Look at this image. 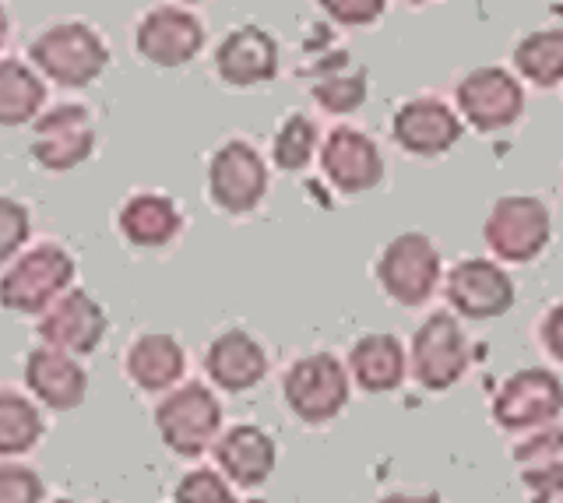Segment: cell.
<instances>
[{"label": "cell", "instance_id": "37", "mask_svg": "<svg viewBox=\"0 0 563 503\" xmlns=\"http://www.w3.org/2000/svg\"><path fill=\"white\" fill-rule=\"evenodd\" d=\"M53 503H78V500H53Z\"/></svg>", "mask_w": 563, "mask_h": 503}, {"label": "cell", "instance_id": "33", "mask_svg": "<svg viewBox=\"0 0 563 503\" xmlns=\"http://www.w3.org/2000/svg\"><path fill=\"white\" fill-rule=\"evenodd\" d=\"M317 4H321V11L334 25L363 29V25H374L380 19L387 0H317Z\"/></svg>", "mask_w": 563, "mask_h": 503}, {"label": "cell", "instance_id": "40", "mask_svg": "<svg viewBox=\"0 0 563 503\" xmlns=\"http://www.w3.org/2000/svg\"><path fill=\"white\" fill-rule=\"evenodd\" d=\"M190 4H194V0H190Z\"/></svg>", "mask_w": 563, "mask_h": 503}, {"label": "cell", "instance_id": "24", "mask_svg": "<svg viewBox=\"0 0 563 503\" xmlns=\"http://www.w3.org/2000/svg\"><path fill=\"white\" fill-rule=\"evenodd\" d=\"M345 370L366 394H387L401 388L405 373H409V353L401 349L395 335H363L349 349Z\"/></svg>", "mask_w": 563, "mask_h": 503}, {"label": "cell", "instance_id": "31", "mask_svg": "<svg viewBox=\"0 0 563 503\" xmlns=\"http://www.w3.org/2000/svg\"><path fill=\"white\" fill-rule=\"evenodd\" d=\"M32 233V215L22 201L0 194V265L14 261Z\"/></svg>", "mask_w": 563, "mask_h": 503}, {"label": "cell", "instance_id": "22", "mask_svg": "<svg viewBox=\"0 0 563 503\" xmlns=\"http://www.w3.org/2000/svg\"><path fill=\"white\" fill-rule=\"evenodd\" d=\"M123 370H128L131 384L145 394H166L180 384V377L187 370V353L173 335L163 332L137 335L128 356H123Z\"/></svg>", "mask_w": 563, "mask_h": 503}, {"label": "cell", "instance_id": "6", "mask_svg": "<svg viewBox=\"0 0 563 503\" xmlns=\"http://www.w3.org/2000/svg\"><path fill=\"white\" fill-rule=\"evenodd\" d=\"M553 236L550 208L532 194H504L493 201L483 239L489 254H497L507 265H528L545 250Z\"/></svg>", "mask_w": 563, "mask_h": 503}, {"label": "cell", "instance_id": "1", "mask_svg": "<svg viewBox=\"0 0 563 503\" xmlns=\"http://www.w3.org/2000/svg\"><path fill=\"white\" fill-rule=\"evenodd\" d=\"M29 57L53 85L85 89V85H92L106 71V64H110V46H106V40L92 25L57 22L32 40Z\"/></svg>", "mask_w": 563, "mask_h": 503}, {"label": "cell", "instance_id": "23", "mask_svg": "<svg viewBox=\"0 0 563 503\" xmlns=\"http://www.w3.org/2000/svg\"><path fill=\"white\" fill-rule=\"evenodd\" d=\"M518 479L532 503H553L563 496V429L542 426L515 447Z\"/></svg>", "mask_w": 563, "mask_h": 503}, {"label": "cell", "instance_id": "10", "mask_svg": "<svg viewBox=\"0 0 563 503\" xmlns=\"http://www.w3.org/2000/svg\"><path fill=\"white\" fill-rule=\"evenodd\" d=\"M264 194H268V166L261 152L243 137H229L208 163L211 204L222 208L225 215H251Z\"/></svg>", "mask_w": 563, "mask_h": 503}, {"label": "cell", "instance_id": "19", "mask_svg": "<svg viewBox=\"0 0 563 503\" xmlns=\"http://www.w3.org/2000/svg\"><path fill=\"white\" fill-rule=\"evenodd\" d=\"M25 388L35 394V402L53 412H70L85 402L88 373L78 356H67L53 345H40L25 356Z\"/></svg>", "mask_w": 563, "mask_h": 503}, {"label": "cell", "instance_id": "32", "mask_svg": "<svg viewBox=\"0 0 563 503\" xmlns=\"http://www.w3.org/2000/svg\"><path fill=\"white\" fill-rule=\"evenodd\" d=\"M0 503H43L40 472L18 461L0 465Z\"/></svg>", "mask_w": 563, "mask_h": 503}, {"label": "cell", "instance_id": "34", "mask_svg": "<svg viewBox=\"0 0 563 503\" xmlns=\"http://www.w3.org/2000/svg\"><path fill=\"white\" fill-rule=\"evenodd\" d=\"M539 338H542V349L556 362H563V300H556L550 310H545V317L539 324Z\"/></svg>", "mask_w": 563, "mask_h": 503}, {"label": "cell", "instance_id": "35", "mask_svg": "<svg viewBox=\"0 0 563 503\" xmlns=\"http://www.w3.org/2000/svg\"><path fill=\"white\" fill-rule=\"evenodd\" d=\"M377 503H444L437 493H384Z\"/></svg>", "mask_w": 563, "mask_h": 503}, {"label": "cell", "instance_id": "14", "mask_svg": "<svg viewBox=\"0 0 563 503\" xmlns=\"http://www.w3.org/2000/svg\"><path fill=\"white\" fill-rule=\"evenodd\" d=\"M110 321L96 297H88L85 289H67L60 300H53L40 314V338L43 345H53L67 356H88L96 353Z\"/></svg>", "mask_w": 563, "mask_h": 503}, {"label": "cell", "instance_id": "11", "mask_svg": "<svg viewBox=\"0 0 563 503\" xmlns=\"http://www.w3.org/2000/svg\"><path fill=\"white\" fill-rule=\"evenodd\" d=\"M32 159L49 172H67L92 159L96 152V124L92 113L75 102L53 107L49 113L35 116V134H32Z\"/></svg>", "mask_w": 563, "mask_h": 503}, {"label": "cell", "instance_id": "8", "mask_svg": "<svg viewBox=\"0 0 563 503\" xmlns=\"http://www.w3.org/2000/svg\"><path fill=\"white\" fill-rule=\"evenodd\" d=\"M493 423L507 433L542 429L563 415V380L545 367L510 373L493 394Z\"/></svg>", "mask_w": 563, "mask_h": 503}, {"label": "cell", "instance_id": "38", "mask_svg": "<svg viewBox=\"0 0 563 503\" xmlns=\"http://www.w3.org/2000/svg\"><path fill=\"white\" fill-rule=\"evenodd\" d=\"M409 4H427V0H409Z\"/></svg>", "mask_w": 563, "mask_h": 503}, {"label": "cell", "instance_id": "18", "mask_svg": "<svg viewBox=\"0 0 563 503\" xmlns=\"http://www.w3.org/2000/svg\"><path fill=\"white\" fill-rule=\"evenodd\" d=\"M216 465L233 485L254 490V485H264L272 479L278 465V444L268 429L254 423H236L222 437H216Z\"/></svg>", "mask_w": 563, "mask_h": 503}, {"label": "cell", "instance_id": "17", "mask_svg": "<svg viewBox=\"0 0 563 503\" xmlns=\"http://www.w3.org/2000/svg\"><path fill=\"white\" fill-rule=\"evenodd\" d=\"M216 75L229 89H257L278 75V43L261 25H240L216 49Z\"/></svg>", "mask_w": 563, "mask_h": 503}, {"label": "cell", "instance_id": "25", "mask_svg": "<svg viewBox=\"0 0 563 503\" xmlns=\"http://www.w3.org/2000/svg\"><path fill=\"white\" fill-rule=\"evenodd\" d=\"M46 85L22 60H0V127H22L40 116Z\"/></svg>", "mask_w": 563, "mask_h": 503}, {"label": "cell", "instance_id": "27", "mask_svg": "<svg viewBox=\"0 0 563 503\" xmlns=\"http://www.w3.org/2000/svg\"><path fill=\"white\" fill-rule=\"evenodd\" d=\"M366 89H369V85H366L363 67H349V54H339V60H334V64L317 67L310 96L324 113L345 116V113H356L363 107Z\"/></svg>", "mask_w": 563, "mask_h": 503}, {"label": "cell", "instance_id": "2", "mask_svg": "<svg viewBox=\"0 0 563 503\" xmlns=\"http://www.w3.org/2000/svg\"><path fill=\"white\" fill-rule=\"evenodd\" d=\"M75 257L60 243H35L32 250L18 254L0 279V303L14 314L40 317L43 310L60 300L75 282Z\"/></svg>", "mask_w": 563, "mask_h": 503}, {"label": "cell", "instance_id": "21", "mask_svg": "<svg viewBox=\"0 0 563 503\" xmlns=\"http://www.w3.org/2000/svg\"><path fill=\"white\" fill-rule=\"evenodd\" d=\"M120 236L137 250H163L180 236L184 230V212L176 208L173 198L155 194V190H141L123 201L117 212Z\"/></svg>", "mask_w": 563, "mask_h": 503}, {"label": "cell", "instance_id": "7", "mask_svg": "<svg viewBox=\"0 0 563 503\" xmlns=\"http://www.w3.org/2000/svg\"><path fill=\"white\" fill-rule=\"evenodd\" d=\"M472 349L454 314H430L416 327L412 349H409V370L419 388L427 391H448L468 373Z\"/></svg>", "mask_w": 563, "mask_h": 503}, {"label": "cell", "instance_id": "30", "mask_svg": "<svg viewBox=\"0 0 563 503\" xmlns=\"http://www.w3.org/2000/svg\"><path fill=\"white\" fill-rule=\"evenodd\" d=\"M173 503H236L233 482H229L219 468H190V472L176 482Z\"/></svg>", "mask_w": 563, "mask_h": 503}, {"label": "cell", "instance_id": "15", "mask_svg": "<svg viewBox=\"0 0 563 503\" xmlns=\"http://www.w3.org/2000/svg\"><path fill=\"white\" fill-rule=\"evenodd\" d=\"M321 169L339 194H366L384 180V155L369 134L356 127H334L321 142Z\"/></svg>", "mask_w": 563, "mask_h": 503}, {"label": "cell", "instance_id": "39", "mask_svg": "<svg viewBox=\"0 0 563 503\" xmlns=\"http://www.w3.org/2000/svg\"><path fill=\"white\" fill-rule=\"evenodd\" d=\"M251 503H261V500H251Z\"/></svg>", "mask_w": 563, "mask_h": 503}, {"label": "cell", "instance_id": "13", "mask_svg": "<svg viewBox=\"0 0 563 503\" xmlns=\"http://www.w3.org/2000/svg\"><path fill=\"white\" fill-rule=\"evenodd\" d=\"M465 124L457 110H451L440 96H412L405 99L391 116V137L401 152L419 159H437L462 142Z\"/></svg>", "mask_w": 563, "mask_h": 503}, {"label": "cell", "instance_id": "26", "mask_svg": "<svg viewBox=\"0 0 563 503\" xmlns=\"http://www.w3.org/2000/svg\"><path fill=\"white\" fill-rule=\"evenodd\" d=\"M515 71L536 89H556L563 81V25L521 36L515 46Z\"/></svg>", "mask_w": 563, "mask_h": 503}, {"label": "cell", "instance_id": "9", "mask_svg": "<svg viewBox=\"0 0 563 503\" xmlns=\"http://www.w3.org/2000/svg\"><path fill=\"white\" fill-rule=\"evenodd\" d=\"M457 116L462 124L493 134L518 124L525 113V89L521 81L507 71V67H475L454 89Z\"/></svg>", "mask_w": 563, "mask_h": 503}, {"label": "cell", "instance_id": "20", "mask_svg": "<svg viewBox=\"0 0 563 503\" xmlns=\"http://www.w3.org/2000/svg\"><path fill=\"white\" fill-rule=\"evenodd\" d=\"M205 373L219 391L243 394L268 377V353H264V345L251 332L233 327V332H222L208 345Z\"/></svg>", "mask_w": 563, "mask_h": 503}, {"label": "cell", "instance_id": "3", "mask_svg": "<svg viewBox=\"0 0 563 503\" xmlns=\"http://www.w3.org/2000/svg\"><path fill=\"white\" fill-rule=\"evenodd\" d=\"M352 377L345 362L331 353H307L299 356L282 377V398L289 412L307 426H324L339 420L349 405Z\"/></svg>", "mask_w": 563, "mask_h": 503}, {"label": "cell", "instance_id": "5", "mask_svg": "<svg viewBox=\"0 0 563 503\" xmlns=\"http://www.w3.org/2000/svg\"><path fill=\"white\" fill-rule=\"evenodd\" d=\"M377 282L398 306H427L440 286V250L422 233H398L377 257Z\"/></svg>", "mask_w": 563, "mask_h": 503}, {"label": "cell", "instance_id": "16", "mask_svg": "<svg viewBox=\"0 0 563 503\" xmlns=\"http://www.w3.org/2000/svg\"><path fill=\"white\" fill-rule=\"evenodd\" d=\"M134 46L141 60L155 67H184L201 54L205 46V29L184 8H152L134 29Z\"/></svg>", "mask_w": 563, "mask_h": 503}, {"label": "cell", "instance_id": "29", "mask_svg": "<svg viewBox=\"0 0 563 503\" xmlns=\"http://www.w3.org/2000/svg\"><path fill=\"white\" fill-rule=\"evenodd\" d=\"M317 155V124L303 113H292L278 124L275 137H272V159L278 169L286 172H299L307 169L310 159Z\"/></svg>", "mask_w": 563, "mask_h": 503}, {"label": "cell", "instance_id": "4", "mask_svg": "<svg viewBox=\"0 0 563 503\" xmlns=\"http://www.w3.org/2000/svg\"><path fill=\"white\" fill-rule=\"evenodd\" d=\"M155 429L173 455L201 458L222 429V405L201 380L176 384L155 405Z\"/></svg>", "mask_w": 563, "mask_h": 503}, {"label": "cell", "instance_id": "36", "mask_svg": "<svg viewBox=\"0 0 563 503\" xmlns=\"http://www.w3.org/2000/svg\"><path fill=\"white\" fill-rule=\"evenodd\" d=\"M8 32H11V19H8V11L0 8V49H4V43H8Z\"/></svg>", "mask_w": 563, "mask_h": 503}, {"label": "cell", "instance_id": "12", "mask_svg": "<svg viewBox=\"0 0 563 503\" xmlns=\"http://www.w3.org/2000/svg\"><path fill=\"white\" fill-rule=\"evenodd\" d=\"M444 297L457 317L497 321L515 306V282L510 275L486 257H465L448 271Z\"/></svg>", "mask_w": 563, "mask_h": 503}, {"label": "cell", "instance_id": "28", "mask_svg": "<svg viewBox=\"0 0 563 503\" xmlns=\"http://www.w3.org/2000/svg\"><path fill=\"white\" fill-rule=\"evenodd\" d=\"M43 415L32 398L0 388V458L25 455L43 440Z\"/></svg>", "mask_w": 563, "mask_h": 503}]
</instances>
